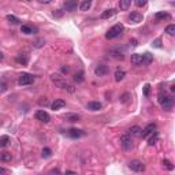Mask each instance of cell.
I'll return each mask as SVG.
<instances>
[{
    "label": "cell",
    "instance_id": "36",
    "mask_svg": "<svg viewBox=\"0 0 175 175\" xmlns=\"http://www.w3.org/2000/svg\"><path fill=\"white\" fill-rule=\"evenodd\" d=\"M51 155H52V152H51L49 148H44L43 149V157H49Z\"/></svg>",
    "mask_w": 175,
    "mask_h": 175
},
{
    "label": "cell",
    "instance_id": "28",
    "mask_svg": "<svg viewBox=\"0 0 175 175\" xmlns=\"http://www.w3.org/2000/svg\"><path fill=\"white\" fill-rule=\"evenodd\" d=\"M6 19H7L10 23H12V25H17V23H19V22H21L18 18H17V17H15V15H11V14H8L7 17H6Z\"/></svg>",
    "mask_w": 175,
    "mask_h": 175
},
{
    "label": "cell",
    "instance_id": "20",
    "mask_svg": "<svg viewBox=\"0 0 175 175\" xmlns=\"http://www.w3.org/2000/svg\"><path fill=\"white\" fill-rule=\"evenodd\" d=\"M110 55L112 57H115V59H119V60H123L125 59V56H123V52L119 49H111L110 51Z\"/></svg>",
    "mask_w": 175,
    "mask_h": 175
},
{
    "label": "cell",
    "instance_id": "33",
    "mask_svg": "<svg viewBox=\"0 0 175 175\" xmlns=\"http://www.w3.org/2000/svg\"><path fill=\"white\" fill-rule=\"evenodd\" d=\"M130 99H131V94H130V93H123V94L121 96V103L126 104L127 101L130 100Z\"/></svg>",
    "mask_w": 175,
    "mask_h": 175
},
{
    "label": "cell",
    "instance_id": "8",
    "mask_svg": "<svg viewBox=\"0 0 175 175\" xmlns=\"http://www.w3.org/2000/svg\"><path fill=\"white\" fill-rule=\"evenodd\" d=\"M66 136L75 139V138H81V137H84L85 136V133H84L82 130H79V129H70V130H67Z\"/></svg>",
    "mask_w": 175,
    "mask_h": 175
},
{
    "label": "cell",
    "instance_id": "32",
    "mask_svg": "<svg viewBox=\"0 0 175 175\" xmlns=\"http://www.w3.org/2000/svg\"><path fill=\"white\" fill-rule=\"evenodd\" d=\"M7 82H6V79L4 78H1L0 79V93H4L6 90H7Z\"/></svg>",
    "mask_w": 175,
    "mask_h": 175
},
{
    "label": "cell",
    "instance_id": "5",
    "mask_svg": "<svg viewBox=\"0 0 175 175\" xmlns=\"http://www.w3.org/2000/svg\"><path fill=\"white\" fill-rule=\"evenodd\" d=\"M34 82V77L32 74H28V73H22L18 78V84L21 86H25V85H30V84Z\"/></svg>",
    "mask_w": 175,
    "mask_h": 175
},
{
    "label": "cell",
    "instance_id": "25",
    "mask_svg": "<svg viewBox=\"0 0 175 175\" xmlns=\"http://www.w3.org/2000/svg\"><path fill=\"white\" fill-rule=\"evenodd\" d=\"M10 137L8 136H1L0 137V148H6L10 145Z\"/></svg>",
    "mask_w": 175,
    "mask_h": 175
},
{
    "label": "cell",
    "instance_id": "43",
    "mask_svg": "<svg viewBox=\"0 0 175 175\" xmlns=\"http://www.w3.org/2000/svg\"><path fill=\"white\" fill-rule=\"evenodd\" d=\"M49 175H60V172H59V170H52V171H49Z\"/></svg>",
    "mask_w": 175,
    "mask_h": 175
},
{
    "label": "cell",
    "instance_id": "39",
    "mask_svg": "<svg viewBox=\"0 0 175 175\" xmlns=\"http://www.w3.org/2000/svg\"><path fill=\"white\" fill-rule=\"evenodd\" d=\"M44 44H45V41H44V40H37L36 43H34V46H36V48H40V46H43Z\"/></svg>",
    "mask_w": 175,
    "mask_h": 175
},
{
    "label": "cell",
    "instance_id": "42",
    "mask_svg": "<svg viewBox=\"0 0 175 175\" xmlns=\"http://www.w3.org/2000/svg\"><path fill=\"white\" fill-rule=\"evenodd\" d=\"M8 172V170H6V168H3V167H0V175H6Z\"/></svg>",
    "mask_w": 175,
    "mask_h": 175
},
{
    "label": "cell",
    "instance_id": "21",
    "mask_svg": "<svg viewBox=\"0 0 175 175\" xmlns=\"http://www.w3.org/2000/svg\"><path fill=\"white\" fill-rule=\"evenodd\" d=\"M152 60H153V56L149 54V52H145V54L142 55V66H148L152 63Z\"/></svg>",
    "mask_w": 175,
    "mask_h": 175
},
{
    "label": "cell",
    "instance_id": "31",
    "mask_svg": "<svg viewBox=\"0 0 175 175\" xmlns=\"http://www.w3.org/2000/svg\"><path fill=\"white\" fill-rule=\"evenodd\" d=\"M157 139H159V133H157V131H155V133H153V136H152V137L149 138L148 144H149L150 147H152V145H155V144L157 142Z\"/></svg>",
    "mask_w": 175,
    "mask_h": 175
},
{
    "label": "cell",
    "instance_id": "17",
    "mask_svg": "<svg viewBox=\"0 0 175 175\" xmlns=\"http://www.w3.org/2000/svg\"><path fill=\"white\" fill-rule=\"evenodd\" d=\"M52 110L54 111H57V110H62L63 107H66V101L62 100V99H57V100H55L54 103H52Z\"/></svg>",
    "mask_w": 175,
    "mask_h": 175
},
{
    "label": "cell",
    "instance_id": "22",
    "mask_svg": "<svg viewBox=\"0 0 175 175\" xmlns=\"http://www.w3.org/2000/svg\"><path fill=\"white\" fill-rule=\"evenodd\" d=\"M90 7H92V1L90 0H84V1L79 3V10L81 11H88Z\"/></svg>",
    "mask_w": 175,
    "mask_h": 175
},
{
    "label": "cell",
    "instance_id": "19",
    "mask_svg": "<svg viewBox=\"0 0 175 175\" xmlns=\"http://www.w3.org/2000/svg\"><path fill=\"white\" fill-rule=\"evenodd\" d=\"M63 8H65V11H68V12L75 11L77 10V1H65Z\"/></svg>",
    "mask_w": 175,
    "mask_h": 175
},
{
    "label": "cell",
    "instance_id": "1",
    "mask_svg": "<svg viewBox=\"0 0 175 175\" xmlns=\"http://www.w3.org/2000/svg\"><path fill=\"white\" fill-rule=\"evenodd\" d=\"M51 79L54 81V84L57 86V88H60V89H63V90H67V92H70V93L74 92L73 85L71 84H68L65 79V77H62L60 74H52L51 75Z\"/></svg>",
    "mask_w": 175,
    "mask_h": 175
},
{
    "label": "cell",
    "instance_id": "34",
    "mask_svg": "<svg viewBox=\"0 0 175 175\" xmlns=\"http://www.w3.org/2000/svg\"><path fill=\"white\" fill-rule=\"evenodd\" d=\"M166 33H167L168 36H174L175 34V25H168L166 28Z\"/></svg>",
    "mask_w": 175,
    "mask_h": 175
},
{
    "label": "cell",
    "instance_id": "23",
    "mask_svg": "<svg viewBox=\"0 0 175 175\" xmlns=\"http://www.w3.org/2000/svg\"><path fill=\"white\" fill-rule=\"evenodd\" d=\"M65 119L68 122H78L79 119H81V116H79L78 114H66Z\"/></svg>",
    "mask_w": 175,
    "mask_h": 175
},
{
    "label": "cell",
    "instance_id": "27",
    "mask_svg": "<svg viewBox=\"0 0 175 175\" xmlns=\"http://www.w3.org/2000/svg\"><path fill=\"white\" fill-rule=\"evenodd\" d=\"M161 164H163L164 168H167L168 171H172V170H174V164H172L170 160H167V159H164V160L161 161Z\"/></svg>",
    "mask_w": 175,
    "mask_h": 175
},
{
    "label": "cell",
    "instance_id": "13",
    "mask_svg": "<svg viewBox=\"0 0 175 175\" xmlns=\"http://www.w3.org/2000/svg\"><path fill=\"white\" fill-rule=\"evenodd\" d=\"M108 66H105V65H100V66H97L96 68H94V74L96 75H99V77H103V75H105L108 73Z\"/></svg>",
    "mask_w": 175,
    "mask_h": 175
},
{
    "label": "cell",
    "instance_id": "24",
    "mask_svg": "<svg viewBox=\"0 0 175 175\" xmlns=\"http://www.w3.org/2000/svg\"><path fill=\"white\" fill-rule=\"evenodd\" d=\"M125 75H126V73L123 71V70H121V68H118V70L115 71V81H116V82H121L122 79L125 78Z\"/></svg>",
    "mask_w": 175,
    "mask_h": 175
},
{
    "label": "cell",
    "instance_id": "4",
    "mask_svg": "<svg viewBox=\"0 0 175 175\" xmlns=\"http://www.w3.org/2000/svg\"><path fill=\"white\" fill-rule=\"evenodd\" d=\"M121 145L123 148V150H131L133 149V139H131V136L129 133H126L123 136L121 137Z\"/></svg>",
    "mask_w": 175,
    "mask_h": 175
},
{
    "label": "cell",
    "instance_id": "2",
    "mask_svg": "<svg viewBox=\"0 0 175 175\" xmlns=\"http://www.w3.org/2000/svg\"><path fill=\"white\" fill-rule=\"evenodd\" d=\"M159 103H160V105L163 107V110H167L170 111L172 108V104H174V99H172L170 94H167V93H160L159 94Z\"/></svg>",
    "mask_w": 175,
    "mask_h": 175
},
{
    "label": "cell",
    "instance_id": "49",
    "mask_svg": "<svg viewBox=\"0 0 175 175\" xmlns=\"http://www.w3.org/2000/svg\"><path fill=\"white\" fill-rule=\"evenodd\" d=\"M171 92H175V85H171Z\"/></svg>",
    "mask_w": 175,
    "mask_h": 175
},
{
    "label": "cell",
    "instance_id": "14",
    "mask_svg": "<svg viewBox=\"0 0 175 175\" xmlns=\"http://www.w3.org/2000/svg\"><path fill=\"white\" fill-rule=\"evenodd\" d=\"M116 14V10L115 8H108V10H104L103 12H101V19H110V18H112L114 15Z\"/></svg>",
    "mask_w": 175,
    "mask_h": 175
},
{
    "label": "cell",
    "instance_id": "26",
    "mask_svg": "<svg viewBox=\"0 0 175 175\" xmlns=\"http://www.w3.org/2000/svg\"><path fill=\"white\" fill-rule=\"evenodd\" d=\"M11 159H12V155L10 152H3L0 155V160L1 161H11Z\"/></svg>",
    "mask_w": 175,
    "mask_h": 175
},
{
    "label": "cell",
    "instance_id": "10",
    "mask_svg": "<svg viewBox=\"0 0 175 175\" xmlns=\"http://www.w3.org/2000/svg\"><path fill=\"white\" fill-rule=\"evenodd\" d=\"M156 129H157V126H156V123H149V125L145 127V129L142 130V136L141 137H148V136H150V134H153L155 131H156Z\"/></svg>",
    "mask_w": 175,
    "mask_h": 175
},
{
    "label": "cell",
    "instance_id": "46",
    "mask_svg": "<svg viewBox=\"0 0 175 175\" xmlns=\"http://www.w3.org/2000/svg\"><path fill=\"white\" fill-rule=\"evenodd\" d=\"M65 175H78V174H77V172H74V171H66Z\"/></svg>",
    "mask_w": 175,
    "mask_h": 175
},
{
    "label": "cell",
    "instance_id": "15",
    "mask_svg": "<svg viewBox=\"0 0 175 175\" xmlns=\"http://www.w3.org/2000/svg\"><path fill=\"white\" fill-rule=\"evenodd\" d=\"M101 103L100 101H89V103L86 104V108L88 110H90V111H99V110H101Z\"/></svg>",
    "mask_w": 175,
    "mask_h": 175
},
{
    "label": "cell",
    "instance_id": "35",
    "mask_svg": "<svg viewBox=\"0 0 175 175\" xmlns=\"http://www.w3.org/2000/svg\"><path fill=\"white\" fill-rule=\"evenodd\" d=\"M17 60H18L19 63H22V65H26V63H28V56H22V54H21L17 57Z\"/></svg>",
    "mask_w": 175,
    "mask_h": 175
},
{
    "label": "cell",
    "instance_id": "45",
    "mask_svg": "<svg viewBox=\"0 0 175 175\" xmlns=\"http://www.w3.org/2000/svg\"><path fill=\"white\" fill-rule=\"evenodd\" d=\"M62 73H63V74H67V73H68V67H62Z\"/></svg>",
    "mask_w": 175,
    "mask_h": 175
},
{
    "label": "cell",
    "instance_id": "47",
    "mask_svg": "<svg viewBox=\"0 0 175 175\" xmlns=\"http://www.w3.org/2000/svg\"><path fill=\"white\" fill-rule=\"evenodd\" d=\"M40 3H41V4H49L51 1H49V0H40Z\"/></svg>",
    "mask_w": 175,
    "mask_h": 175
},
{
    "label": "cell",
    "instance_id": "38",
    "mask_svg": "<svg viewBox=\"0 0 175 175\" xmlns=\"http://www.w3.org/2000/svg\"><path fill=\"white\" fill-rule=\"evenodd\" d=\"M147 4V0H136V6L137 7H144Z\"/></svg>",
    "mask_w": 175,
    "mask_h": 175
},
{
    "label": "cell",
    "instance_id": "30",
    "mask_svg": "<svg viewBox=\"0 0 175 175\" xmlns=\"http://www.w3.org/2000/svg\"><path fill=\"white\" fill-rule=\"evenodd\" d=\"M74 79H75V81H77V82H82V81H84V71H82V70H79V71H77V73H75V74H74Z\"/></svg>",
    "mask_w": 175,
    "mask_h": 175
},
{
    "label": "cell",
    "instance_id": "41",
    "mask_svg": "<svg viewBox=\"0 0 175 175\" xmlns=\"http://www.w3.org/2000/svg\"><path fill=\"white\" fill-rule=\"evenodd\" d=\"M62 15H63V11H62V10H57L56 12H54V17H56V18L62 17Z\"/></svg>",
    "mask_w": 175,
    "mask_h": 175
},
{
    "label": "cell",
    "instance_id": "29",
    "mask_svg": "<svg viewBox=\"0 0 175 175\" xmlns=\"http://www.w3.org/2000/svg\"><path fill=\"white\" fill-rule=\"evenodd\" d=\"M130 4H131L130 0H121L119 1V7H121V10H127Z\"/></svg>",
    "mask_w": 175,
    "mask_h": 175
},
{
    "label": "cell",
    "instance_id": "7",
    "mask_svg": "<svg viewBox=\"0 0 175 175\" xmlns=\"http://www.w3.org/2000/svg\"><path fill=\"white\" fill-rule=\"evenodd\" d=\"M36 118H37V121L44 122V123H48V122L51 121L49 114L45 112L44 110H38V111H37V112H36Z\"/></svg>",
    "mask_w": 175,
    "mask_h": 175
},
{
    "label": "cell",
    "instance_id": "11",
    "mask_svg": "<svg viewBox=\"0 0 175 175\" xmlns=\"http://www.w3.org/2000/svg\"><path fill=\"white\" fill-rule=\"evenodd\" d=\"M130 62H131L133 66H142V55L133 54L131 57H130Z\"/></svg>",
    "mask_w": 175,
    "mask_h": 175
},
{
    "label": "cell",
    "instance_id": "3",
    "mask_svg": "<svg viewBox=\"0 0 175 175\" xmlns=\"http://www.w3.org/2000/svg\"><path fill=\"white\" fill-rule=\"evenodd\" d=\"M123 30H125L123 25H122V23H116V25H114L107 33H105V38H108V40L116 38V37L121 36L122 33H123Z\"/></svg>",
    "mask_w": 175,
    "mask_h": 175
},
{
    "label": "cell",
    "instance_id": "48",
    "mask_svg": "<svg viewBox=\"0 0 175 175\" xmlns=\"http://www.w3.org/2000/svg\"><path fill=\"white\" fill-rule=\"evenodd\" d=\"M3 59H4V55H3V52L0 51V60H3Z\"/></svg>",
    "mask_w": 175,
    "mask_h": 175
},
{
    "label": "cell",
    "instance_id": "12",
    "mask_svg": "<svg viewBox=\"0 0 175 175\" xmlns=\"http://www.w3.org/2000/svg\"><path fill=\"white\" fill-rule=\"evenodd\" d=\"M155 19L156 21H168V19H171V15L166 11H159L155 14Z\"/></svg>",
    "mask_w": 175,
    "mask_h": 175
},
{
    "label": "cell",
    "instance_id": "40",
    "mask_svg": "<svg viewBox=\"0 0 175 175\" xmlns=\"http://www.w3.org/2000/svg\"><path fill=\"white\" fill-rule=\"evenodd\" d=\"M149 88H150L149 85L144 86V94H145V96H149Z\"/></svg>",
    "mask_w": 175,
    "mask_h": 175
},
{
    "label": "cell",
    "instance_id": "37",
    "mask_svg": "<svg viewBox=\"0 0 175 175\" xmlns=\"http://www.w3.org/2000/svg\"><path fill=\"white\" fill-rule=\"evenodd\" d=\"M152 45L156 46V48H161V40L157 38V40H155V41H152Z\"/></svg>",
    "mask_w": 175,
    "mask_h": 175
},
{
    "label": "cell",
    "instance_id": "6",
    "mask_svg": "<svg viewBox=\"0 0 175 175\" xmlns=\"http://www.w3.org/2000/svg\"><path fill=\"white\" fill-rule=\"evenodd\" d=\"M129 168L136 172H142V171H145V164L139 160H131L129 163Z\"/></svg>",
    "mask_w": 175,
    "mask_h": 175
},
{
    "label": "cell",
    "instance_id": "44",
    "mask_svg": "<svg viewBox=\"0 0 175 175\" xmlns=\"http://www.w3.org/2000/svg\"><path fill=\"white\" fill-rule=\"evenodd\" d=\"M130 44H131L133 46H136L137 45V40L136 38H131V40H130Z\"/></svg>",
    "mask_w": 175,
    "mask_h": 175
},
{
    "label": "cell",
    "instance_id": "18",
    "mask_svg": "<svg viewBox=\"0 0 175 175\" xmlns=\"http://www.w3.org/2000/svg\"><path fill=\"white\" fill-rule=\"evenodd\" d=\"M129 134H131L134 137H141L142 136V129L139 126H131L129 129Z\"/></svg>",
    "mask_w": 175,
    "mask_h": 175
},
{
    "label": "cell",
    "instance_id": "9",
    "mask_svg": "<svg viewBox=\"0 0 175 175\" xmlns=\"http://www.w3.org/2000/svg\"><path fill=\"white\" fill-rule=\"evenodd\" d=\"M142 19H144V17H142V14H139V12H137V11H133L131 14L129 15V22L130 23H139V22H142Z\"/></svg>",
    "mask_w": 175,
    "mask_h": 175
},
{
    "label": "cell",
    "instance_id": "16",
    "mask_svg": "<svg viewBox=\"0 0 175 175\" xmlns=\"http://www.w3.org/2000/svg\"><path fill=\"white\" fill-rule=\"evenodd\" d=\"M21 32L23 33V34H34V33L37 32V29L33 28V26H30V25H22L21 26Z\"/></svg>",
    "mask_w": 175,
    "mask_h": 175
}]
</instances>
